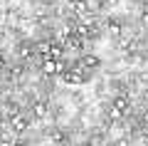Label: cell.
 <instances>
[{
  "mask_svg": "<svg viewBox=\"0 0 148 146\" xmlns=\"http://www.w3.org/2000/svg\"><path fill=\"white\" fill-rule=\"evenodd\" d=\"M64 79H67L69 84H84L86 79H89V72H86V69H82V67H74V69H67Z\"/></svg>",
  "mask_w": 148,
  "mask_h": 146,
  "instance_id": "obj_1",
  "label": "cell"
},
{
  "mask_svg": "<svg viewBox=\"0 0 148 146\" xmlns=\"http://www.w3.org/2000/svg\"><path fill=\"white\" fill-rule=\"evenodd\" d=\"M99 64H101V60L96 57V55H91V52H86L84 57L79 60V67H82V69H86V72H89V69H96Z\"/></svg>",
  "mask_w": 148,
  "mask_h": 146,
  "instance_id": "obj_2",
  "label": "cell"
},
{
  "mask_svg": "<svg viewBox=\"0 0 148 146\" xmlns=\"http://www.w3.org/2000/svg\"><path fill=\"white\" fill-rule=\"evenodd\" d=\"M27 124H30V119H27L25 114H15V116H12V126H15L17 131H22V129H27Z\"/></svg>",
  "mask_w": 148,
  "mask_h": 146,
  "instance_id": "obj_3",
  "label": "cell"
},
{
  "mask_svg": "<svg viewBox=\"0 0 148 146\" xmlns=\"http://www.w3.org/2000/svg\"><path fill=\"white\" fill-rule=\"evenodd\" d=\"M32 114H35L37 119H42V116H47V104H42V102H37V104L32 107Z\"/></svg>",
  "mask_w": 148,
  "mask_h": 146,
  "instance_id": "obj_4",
  "label": "cell"
},
{
  "mask_svg": "<svg viewBox=\"0 0 148 146\" xmlns=\"http://www.w3.org/2000/svg\"><path fill=\"white\" fill-rule=\"evenodd\" d=\"M62 52H64V50L59 45H49V55H47V57L49 60H59V57H62Z\"/></svg>",
  "mask_w": 148,
  "mask_h": 146,
  "instance_id": "obj_5",
  "label": "cell"
},
{
  "mask_svg": "<svg viewBox=\"0 0 148 146\" xmlns=\"http://www.w3.org/2000/svg\"><path fill=\"white\" fill-rule=\"evenodd\" d=\"M126 104H128V99H126V97H116V102H114V109H116V111H121V109H126Z\"/></svg>",
  "mask_w": 148,
  "mask_h": 146,
  "instance_id": "obj_6",
  "label": "cell"
},
{
  "mask_svg": "<svg viewBox=\"0 0 148 146\" xmlns=\"http://www.w3.org/2000/svg\"><path fill=\"white\" fill-rule=\"evenodd\" d=\"M109 30H111V32H114V35H116V32H119V30H121V25H119V22H109Z\"/></svg>",
  "mask_w": 148,
  "mask_h": 146,
  "instance_id": "obj_7",
  "label": "cell"
},
{
  "mask_svg": "<svg viewBox=\"0 0 148 146\" xmlns=\"http://www.w3.org/2000/svg\"><path fill=\"white\" fill-rule=\"evenodd\" d=\"M77 146H91V144H89V141H84V144H77Z\"/></svg>",
  "mask_w": 148,
  "mask_h": 146,
  "instance_id": "obj_8",
  "label": "cell"
}]
</instances>
